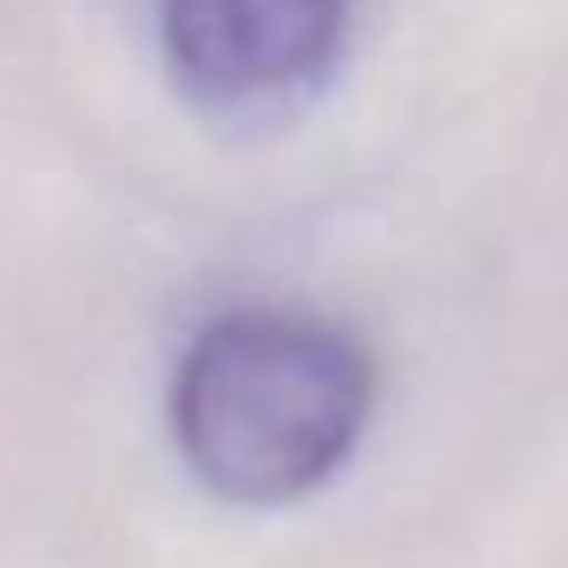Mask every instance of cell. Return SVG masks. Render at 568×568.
Masks as SVG:
<instances>
[{"label":"cell","instance_id":"6da1fadb","mask_svg":"<svg viewBox=\"0 0 568 568\" xmlns=\"http://www.w3.org/2000/svg\"><path fill=\"white\" fill-rule=\"evenodd\" d=\"M377 404L371 351L311 311H225L172 377V443L185 469L245 509H278L324 489Z\"/></svg>","mask_w":568,"mask_h":568},{"label":"cell","instance_id":"7a4b0ae2","mask_svg":"<svg viewBox=\"0 0 568 568\" xmlns=\"http://www.w3.org/2000/svg\"><path fill=\"white\" fill-rule=\"evenodd\" d=\"M351 33V0H159V40L192 106L272 120L311 100Z\"/></svg>","mask_w":568,"mask_h":568}]
</instances>
